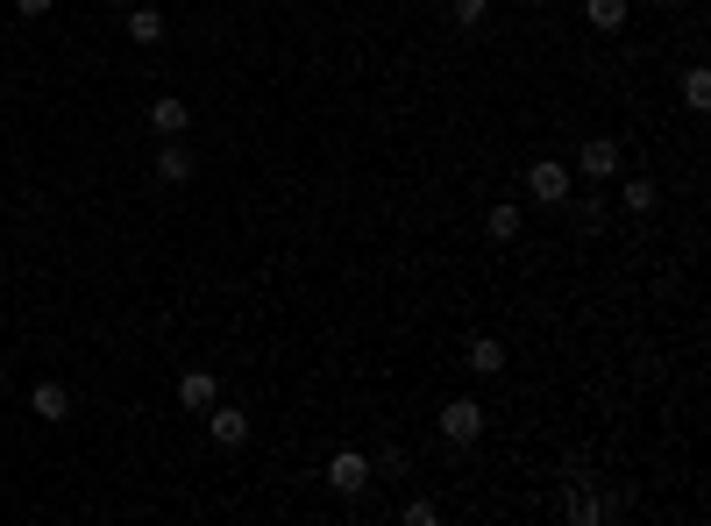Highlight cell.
Wrapping results in <instances>:
<instances>
[{"label": "cell", "mask_w": 711, "mask_h": 526, "mask_svg": "<svg viewBox=\"0 0 711 526\" xmlns=\"http://www.w3.org/2000/svg\"><path fill=\"white\" fill-rule=\"evenodd\" d=\"M619 171H626V149H619V135H584V149H577V178H591V186H612Z\"/></svg>", "instance_id": "obj_1"}, {"label": "cell", "mask_w": 711, "mask_h": 526, "mask_svg": "<svg viewBox=\"0 0 711 526\" xmlns=\"http://www.w3.org/2000/svg\"><path fill=\"white\" fill-rule=\"evenodd\" d=\"M569 192H577V171H569V164H555V157H534V164H526V200L563 206Z\"/></svg>", "instance_id": "obj_2"}, {"label": "cell", "mask_w": 711, "mask_h": 526, "mask_svg": "<svg viewBox=\"0 0 711 526\" xmlns=\"http://www.w3.org/2000/svg\"><path fill=\"white\" fill-rule=\"evenodd\" d=\"M434 427H442L448 448H470L477 434H484V405L477 399H442V419H434Z\"/></svg>", "instance_id": "obj_3"}, {"label": "cell", "mask_w": 711, "mask_h": 526, "mask_svg": "<svg viewBox=\"0 0 711 526\" xmlns=\"http://www.w3.org/2000/svg\"><path fill=\"white\" fill-rule=\"evenodd\" d=\"M563 519H569V526H598V519H604V499L591 491V477H584V462H577V470L563 477Z\"/></svg>", "instance_id": "obj_4"}, {"label": "cell", "mask_w": 711, "mask_h": 526, "mask_svg": "<svg viewBox=\"0 0 711 526\" xmlns=\"http://www.w3.org/2000/svg\"><path fill=\"white\" fill-rule=\"evenodd\" d=\"M327 491H335V499H363V491H370V456L335 448V456H327Z\"/></svg>", "instance_id": "obj_5"}, {"label": "cell", "mask_w": 711, "mask_h": 526, "mask_svg": "<svg viewBox=\"0 0 711 526\" xmlns=\"http://www.w3.org/2000/svg\"><path fill=\"white\" fill-rule=\"evenodd\" d=\"M192 171H200L192 143H186V135H164V143H157V186H192Z\"/></svg>", "instance_id": "obj_6"}, {"label": "cell", "mask_w": 711, "mask_h": 526, "mask_svg": "<svg viewBox=\"0 0 711 526\" xmlns=\"http://www.w3.org/2000/svg\"><path fill=\"white\" fill-rule=\"evenodd\" d=\"M200 419H207V434H214V448H242V441H249V413L229 405V399H214Z\"/></svg>", "instance_id": "obj_7"}, {"label": "cell", "mask_w": 711, "mask_h": 526, "mask_svg": "<svg viewBox=\"0 0 711 526\" xmlns=\"http://www.w3.org/2000/svg\"><path fill=\"white\" fill-rule=\"evenodd\" d=\"M186 128H192V108H186V100H171V93L149 100V135H157V143H164V135H186Z\"/></svg>", "instance_id": "obj_8"}, {"label": "cell", "mask_w": 711, "mask_h": 526, "mask_svg": "<svg viewBox=\"0 0 711 526\" xmlns=\"http://www.w3.org/2000/svg\"><path fill=\"white\" fill-rule=\"evenodd\" d=\"M463 370H470V378H498V370H506V342H498V335H477L470 349H463Z\"/></svg>", "instance_id": "obj_9"}, {"label": "cell", "mask_w": 711, "mask_h": 526, "mask_svg": "<svg viewBox=\"0 0 711 526\" xmlns=\"http://www.w3.org/2000/svg\"><path fill=\"white\" fill-rule=\"evenodd\" d=\"M214 399H221V378H214V370H186V378H178V405H186V413H207Z\"/></svg>", "instance_id": "obj_10"}, {"label": "cell", "mask_w": 711, "mask_h": 526, "mask_svg": "<svg viewBox=\"0 0 711 526\" xmlns=\"http://www.w3.org/2000/svg\"><path fill=\"white\" fill-rule=\"evenodd\" d=\"M29 413H36V419H51V427H57V419H71V392H65L57 378H43L36 392H29Z\"/></svg>", "instance_id": "obj_11"}, {"label": "cell", "mask_w": 711, "mask_h": 526, "mask_svg": "<svg viewBox=\"0 0 711 526\" xmlns=\"http://www.w3.org/2000/svg\"><path fill=\"white\" fill-rule=\"evenodd\" d=\"M121 29H129V43H143V51H149V43H164V29H171V22H164V0H149V8H135V14H129V22H121Z\"/></svg>", "instance_id": "obj_12"}, {"label": "cell", "mask_w": 711, "mask_h": 526, "mask_svg": "<svg viewBox=\"0 0 711 526\" xmlns=\"http://www.w3.org/2000/svg\"><path fill=\"white\" fill-rule=\"evenodd\" d=\"M626 14H633V0H584V22H591L598 36H619Z\"/></svg>", "instance_id": "obj_13"}, {"label": "cell", "mask_w": 711, "mask_h": 526, "mask_svg": "<svg viewBox=\"0 0 711 526\" xmlns=\"http://www.w3.org/2000/svg\"><path fill=\"white\" fill-rule=\"evenodd\" d=\"M619 200H626V214H655L662 186H655V178H626V171H619Z\"/></svg>", "instance_id": "obj_14"}, {"label": "cell", "mask_w": 711, "mask_h": 526, "mask_svg": "<svg viewBox=\"0 0 711 526\" xmlns=\"http://www.w3.org/2000/svg\"><path fill=\"white\" fill-rule=\"evenodd\" d=\"M520 228H526V221H520V206H512V200H498L491 214H484V235H491L498 249H506V243H520Z\"/></svg>", "instance_id": "obj_15"}, {"label": "cell", "mask_w": 711, "mask_h": 526, "mask_svg": "<svg viewBox=\"0 0 711 526\" xmlns=\"http://www.w3.org/2000/svg\"><path fill=\"white\" fill-rule=\"evenodd\" d=\"M406 470H413V456H406L399 441H385V448H377V456H370V477H385V484H399Z\"/></svg>", "instance_id": "obj_16"}, {"label": "cell", "mask_w": 711, "mask_h": 526, "mask_svg": "<svg viewBox=\"0 0 711 526\" xmlns=\"http://www.w3.org/2000/svg\"><path fill=\"white\" fill-rule=\"evenodd\" d=\"M684 108H690V114L711 108V65H690V71H684Z\"/></svg>", "instance_id": "obj_17"}, {"label": "cell", "mask_w": 711, "mask_h": 526, "mask_svg": "<svg viewBox=\"0 0 711 526\" xmlns=\"http://www.w3.org/2000/svg\"><path fill=\"white\" fill-rule=\"evenodd\" d=\"M569 228H577V235H598V221H604V200H577V192H569Z\"/></svg>", "instance_id": "obj_18"}, {"label": "cell", "mask_w": 711, "mask_h": 526, "mask_svg": "<svg viewBox=\"0 0 711 526\" xmlns=\"http://www.w3.org/2000/svg\"><path fill=\"white\" fill-rule=\"evenodd\" d=\"M484 14H491V0H448V22L456 29H484Z\"/></svg>", "instance_id": "obj_19"}, {"label": "cell", "mask_w": 711, "mask_h": 526, "mask_svg": "<svg viewBox=\"0 0 711 526\" xmlns=\"http://www.w3.org/2000/svg\"><path fill=\"white\" fill-rule=\"evenodd\" d=\"M399 519H406V526H434V519H442V505H434V499H406Z\"/></svg>", "instance_id": "obj_20"}, {"label": "cell", "mask_w": 711, "mask_h": 526, "mask_svg": "<svg viewBox=\"0 0 711 526\" xmlns=\"http://www.w3.org/2000/svg\"><path fill=\"white\" fill-rule=\"evenodd\" d=\"M51 8H57V0H14V14H22V22H51Z\"/></svg>", "instance_id": "obj_21"}, {"label": "cell", "mask_w": 711, "mask_h": 526, "mask_svg": "<svg viewBox=\"0 0 711 526\" xmlns=\"http://www.w3.org/2000/svg\"><path fill=\"white\" fill-rule=\"evenodd\" d=\"M0 392H8V370H0Z\"/></svg>", "instance_id": "obj_22"}, {"label": "cell", "mask_w": 711, "mask_h": 526, "mask_svg": "<svg viewBox=\"0 0 711 526\" xmlns=\"http://www.w3.org/2000/svg\"><path fill=\"white\" fill-rule=\"evenodd\" d=\"M662 8H676V0H662Z\"/></svg>", "instance_id": "obj_23"}]
</instances>
